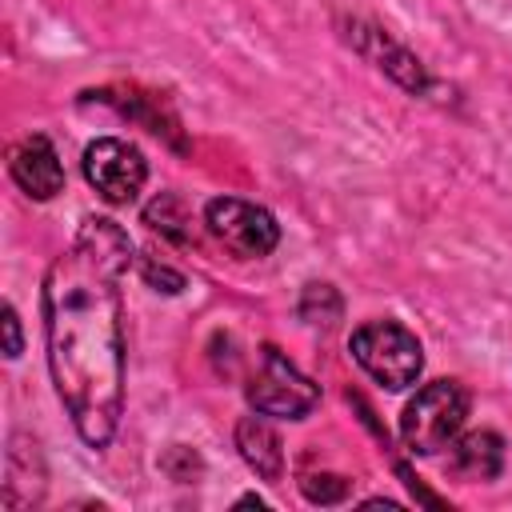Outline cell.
Returning a JSON list of instances; mask_svg holds the SVG:
<instances>
[{
    "instance_id": "3957f363",
    "label": "cell",
    "mask_w": 512,
    "mask_h": 512,
    "mask_svg": "<svg viewBox=\"0 0 512 512\" xmlns=\"http://www.w3.org/2000/svg\"><path fill=\"white\" fill-rule=\"evenodd\" d=\"M336 32H340V40H344L360 60H368L376 72H384L400 92H408V96H416V100H436V96L448 92V88L428 72V64H424L412 48H404L388 28H380V24L364 20V16H336Z\"/></svg>"
},
{
    "instance_id": "8fae6325",
    "label": "cell",
    "mask_w": 512,
    "mask_h": 512,
    "mask_svg": "<svg viewBox=\"0 0 512 512\" xmlns=\"http://www.w3.org/2000/svg\"><path fill=\"white\" fill-rule=\"evenodd\" d=\"M504 460H508V444L500 432L492 428H472V432H460L452 440V456H448V472L464 484H488L504 472Z\"/></svg>"
},
{
    "instance_id": "30bf717a",
    "label": "cell",
    "mask_w": 512,
    "mask_h": 512,
    "mask_svg": "<svg viewBox=\"0 0 512 512\" xmlns=\"http://www.w3.org/2000/svg\"><path fill=\"white\" fill-rule=\"evenodd\" d=\"M48 488V468H44V452L36 444V436L28 432H12L8 436V452H4V508L8 512H28L40 508Z\"/></svg>"
},
{
    "instance_id": "2e32d148",
    "label": "cell",
    "mask_w": 512,
    "mask_h": 512,
    "mask_svg": "<svg viewBox=\"0 0 512 512\" xmlns=\"http://www.w3.org/2000/svg\"><path fill=\"white\" fill-rule=\"evenodd\" d=\"M136 268H140L144 284H148V288H156V292H168V296H176V292H184V288H188L184 272L168 268V264H164L160 256H152V252H140V256H136Z\"/></svg>"
},
{
    "instance_id": "7c38bea8",
    "label": "cell",
    "mask_w": 512,
    "mask_h": 512,
    "mask_svg": "<svg viewBox=\"0 0 512 512\" xmlns=\"http://www.w3.org/2000/svg\"><path fill=\"white\" fill-rule=\"evenodd\" d=\"M236 452L260 480L284 476V444H280V432L268 424L264 412H248L236 420Z\"/></svg>"
},
{
    "instance_id": "5bb4252c",
    "label": "cell",
    "mask_w": 512,
    "mask_h": 512,
    "mask_svg": "<svg viewBox=\"0 0 512 512\" xmlns=\"http://www.w3.org/2000/svg\"><path fill=\"white\" fill-rule=\"evenodd\" d=\"M296 316H300L308 328H332V324H340V316H344V296H340L328 280H308V284L300 288Z\"/></svg>"
},
{
    "instance_id": "7a4b0ae2",
    "label": "cell",
    "mask_w": 512,
    "mask_h": 512,
    "mask_svg": "<svg viewBox=\"0 0 512 512\" xmlns=\"http://www.w3.org/2000/svg\"><path fill=\"white\" fill-rule=\"evenodd\" d=\"M472 396L460 380H428L400 412V440L412 456H436L464 432Z\"/></svg>"
},
{
    "instance_id": "d6986e66",
    "label": "cell",
    "mask_w": 512,
    "mask_h": 512,
    "mask_svg": "<svg viewBox=\"0 0 512 512\" xmlns=\"http://www.w3.org/2000/svg\"><path fill=\"white\" fill-rule=\"evenodd\" d=\"M236 504H240V508H252V504H256V508H268V504H264V500H260V496H252V492H248V496H240V500H236Z\"/></svg>"
},
{
    "instance_id": "ac0fdd59",
    "label": "cell",
    "mask_w": 512,
    "mask_h": 512,
    "mask_svg": "<svg viewBox=\"0 0 512 512\" xmlns=\"http://www.w3.org/2000/svg\"><path fill=\"white\" fill-rule=\"evenodd\" d=\"M4 356L8 360H20V352H24V336H20V316H16V308L12 304H4Z\"/></svg>"
},
{
    "instance_id": "52a82bcc",
    "label": "cell",
    "mask_w": 512,
    "mask_h": 512,
    "mask_svg": "<svg viewBox=\"0 0 512 512\" xmlns=\"http://www.w3.org/2000/svg\"><path fill=\"white\" fill-rule=\"evenodd\" d=\"M80 172L84 180L96 188L100 200L108 204H132L144 184H148V160L136 144L120 140V136H96L84 156H80Z\"/></svg>"
},
{
    "instance_id": "ba28073f",
    "label": "cell",
    "mask_w": 512,
    "mask_h": 512,
    "mask_svg": "<svg viewBox=\"0 0 512 512\" xmlns=\"http://www.w3.org/2000/svg\"><path fill=\"white\" fill-rule=\"evenodd\" d=\"M84 100H100V104H108L112 112H120L124 120H132V124H140V128H148L152 136H160L168 148H176V152H188V144H184V128H180V116H176V108L160 96V92H148V88H140V84H116V88H96V92H84Z\"/></svg>"
},
{
    "instance_id": "8992f818",
    "label": "cell",
    "mask_w": 512,
    "mask_h": 512,
    "mask_svg": "<svg viewBox=\"0 0 512 512\" xmlns=\"http://www.w3.org/2000/svg\"><path fill=\"white\" fill-rule=\"evenodd\" d=\"M204 228L236 260H264L280 244L276 216L252 200H240V196H212L204 204Z\"/></svg>"
},
{
    "instance_id": "e0dca14e",
    "label": "cell",
    "mask_w": 512,
    "mask_h": 512,
    "mask_svg": "<svg viewBox=\"0 0 512 512\" xmlns=\"http://www.w3.org/2000/svg\"><path fill=\"white\" fill-rule=\"evenodd\" d=\"M160 472L172 476L176 484H192V480L204 472V460H200L196 448H188V444H172V448L160 456Z\"/></svg>"
},
{
    "instance_id": "5b68a950",
    "label": "cell",
    "mask_w": 512,
    "mask_h": 512,
    "mask_svg": "<svg viewBox=\"0 0 512 512\" xmlns=\"http://www.w3.org/2000/svg\"><path fill=\"white\" fill-rule=\"evenodd\" d=\"M244 400L252 412L276 416V420H304L320 404V384L304 376L276 344H260L256 368L248 372Z\"/></svg>"
},
{
    "instance_id": "9a60e30c",
    "label": "cell",
    "mask_w": 512,
    "mask_h": 512,
    "mask_svg": "<svg viewBox=\"0 0 512 512\" xmlns=\"http://www.w3.org/2000/svg\"><path fill=\"white\" fill-rule=\"evenodd\" d=\"M300 492H304V500H312V504H340V500H348V492H352V480L348 476H336V472H304L300 476Z\"/></svg>"
},
{
    "instance_id": "9c48e42d",
    "label": "cell",
    "mask_w": 512,
    "mask_h": 512,
    "mask_svg": "<svg viewBox=\"0 0 512 512\" xmlns=\"http://www.w3.org/2000/svg\"><path fill=\"white\" fill-rule=\"evenodd\" d=\"M8 176L16 180V188L32 200H56L64 192V164L56 144L44 132H32L24 140H16L8 148Z\"/></svg>"
},
{
    "instance_id": "277c9868",
    "label": "cell",
    "mask_w": 512,
    "mask_h": 512,
    "mask_svg": "<svg viewBox=\"0 0 512 512\" xmlns=\"http://www.w3.org/2000/svg\"><path fill=\"white\" fill-rule=\"evenodd\" d=\"M352 360L388 392L412 388L424 372V344L400 320H364L348 340Z\"/></svg>"
},
{
    "instance_id": "4fadbf2b",
    "label": "cell",
    "mask_w": 512,
    "mask_h": 512,
    "mask_svg": "<svg viewBox=\"0 0 512 512\" xmlns=\"http://www.w3.org/2000/svg\"><path fill=\"white\" fill-rule=\"evenodd\" d=\"M144 224L172 244H192V212L176 192H160L144 204Z\"/></svg>"
},
{
    "instance_id": "6da1fadb",
    "label": "cell",
    "mask_w": 512,
    "mask_h": 512,
    "mask_svg": "<svg viewBox=\"0 0 512 512\" xmlns=\"http://www.w3.org/2000/svg\"><path fill=\"white\" fill-rule=\"evenodd\" d=\"M136 264L132 236L112 216H84L72 244L48 264L40 308L48 372L76 436L104 452L124 416V296Z\"/></svg>"
}]
</instances>
